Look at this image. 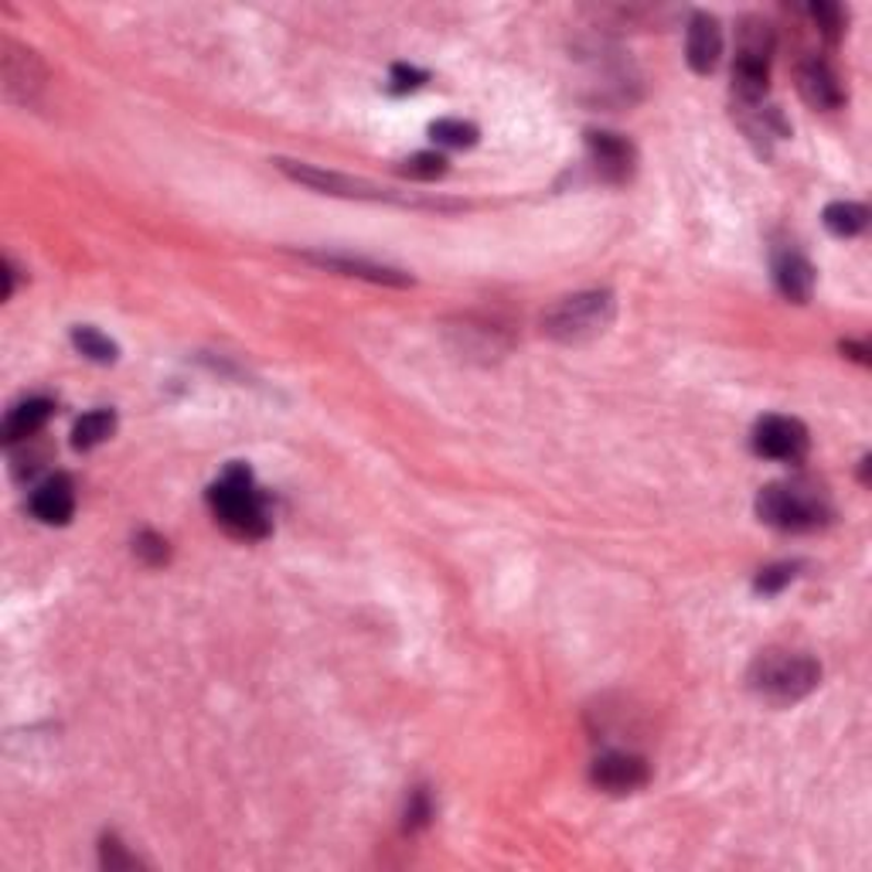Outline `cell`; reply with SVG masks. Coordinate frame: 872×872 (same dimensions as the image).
<instances>
[{"label": "cell", "instance_id": "obj_9", "mask_svg": "<svg viewBox=\"0 0 872 872\" xmlns=\"http://www.w3.org/2000/svg\"><path fill=\"white\" fill-rule=\"evenodd\" d=\"M279 171H287L294 181L300 184H310V188H321L328 195H345V198H382L379 188H371L365 181H355V177H345V174H334V171H318L310 164H297V161H279Z\"/></svg>", "mask_w": 872, "mask_h": 872}, {"label": "cell", "instance_id": "obj_14", "mask_svg": "<svg viewBox=\"0 0 872 872\" xmlns=\"http://www.w3.org/2000/svg\"><path fill=\"white\" fill-rule=\"evenodd\" d=\"M767 76H770V58L757 55H736L733 69V89L743 103H760L767 92Z\"/></svg>", "mask_w": 872, "mask_h": 872}, {"label": "cell", "instance_id": "obj_6", "mask_svg": "<svg viewBox=\"0 0 872 872\" xmlns=\"http://www.w3.org/2000/svg\"><path fill=\"white\" fill-rule=\"evenodd\" d=\"M586 147H589V161H594V168H597V174L604 181L624 184L634 174L638 153H634L631 140H624L620 134L594 130V134L586 137Z\"/></svg>", "mask_w": 872, "mask_h": 872}, {"label": "cell", "instance_id": "obj_2", "mask_svg": "<svg viewBox=\"0 0 872 872\" xmlns=\"http://www.w3.org/2000/svg\"><path fill=\"white\" fill-rule=\"evenodd\" d=\"M757 515L781 532H812L831 518V502L815 481H784L760 491Z\"/></svg>", "mask_w": 872, "mask_h": 872}, {"label": "cell", "instance_id": "obj_8", "mask_svg": "<svg viewBox=\"0 0 872 872\" xmlns=\"http://www.w3.org/2000/svg\"><path fill=\"white\" fill-rule=\"evenodd\" d=\"M76 512V491L66 474L45 478L35 491H31V515L45 525H66Z\"/></svg>", "mask_w": 872, "mask_h": 872}, {"label": "cell", "instance_id": "obj_1", "mask_svg": "<svg viewBox=\"0 0 872 872\" xmlns=\"http://www.w3.org/2000/svg\"><path fill=\"white\" fill-rule=\"evenodd\" d=\"M208 505L215 512V521L236 539H263L269 532L266 505L242 463L229 467V471L208 487Z\"/></svg>", "mask_w": 872, "mask_h": 872}, {"label": "cell", "instance_id": "obj_11", "mask_svg": "<svg viewBox=\"0 0 872 872\" xmlns=\"http://www.w3.org/2000/svg\"><path fill=\"white\" fill-rule=\"evenodd\" d=\"M798 85H801V96L812 103L815 110H838V106H842V100H846L842 85H838V76L822 58L804 61L801 72H798Z\"/></svg>", "mask_w": 872, "mask_h": 872}, {"label": "cell", "instance_id": "obj_25", "mask_svg": "<svg viewBox=\"0 0 872 872\" xmlns=\"http://www.w3.org/2000/svg\"><path fill=\"white\" fill-rule=\"evenodd\" d=\"M423 79H426V72L410 69V66H395V69H392V89H395V92H410V89H416Z\"/></svg>", "mask_w": 872, "mask_h": 872}, {"label": "cell", "instance_id": "obj_22", "mask_svg": "<svg viewBox=\"0 0 872 872\" xmlns=\"http://www.w3.org/2000/svg\"><path fill=\"white\" fill-rule=\"evenodd\" d=\"M798 566L794 563H781V566H767L760 576H757V589L760 594H777V589H784L791 580H794Z\"/></svg>", "mask_w": 872, "mask_h": 872}, {"label": "cell", "instance_id": "obj_5", "mask_svg": "<svg viewBox=\"0 0 872 872\" xmlns=\"http://www.w3.org/2000/svg\"><path fill=\"white\" fill-rule=\"evenodd\" d=\"M754 450L770 460L798 463L807 454V429L791 416H764L754 429Z\"/></svg>", "mask_w": 872, "mask_h": 872}, {"label": "cell", "instance_id": "obj_13", "mask_svg": "<svg viewBox=\"0 0 872 872\" xmlns=\"http://www.w3.org/2000/svg\"><path fill=\"white\" fill-rule=\"evenodd\" d=\"M51 402L48 399H27L21 406H14L4 420V444H18V440H27V436H35L48 416H51Z\"/></svg>", "mask_w": 872, "mask_h": 872}, {"label": "cell", "instance_id": "obj_10", "mask_svg": "<svg viewBox=\"0 0 872 872\" xmlns=\"http://www.w3.org/2000/svg\"><path fill=\"white\" fill-rule=\"evenodd\" d=\"M685 51H689V66L696 72H712L720 66L723 55V27L712 14H696L689 21V42H685Z\"/></svg>", "mask_w": 872, "mask_h": 872}, {"label": "cell", "instance_id": "obj_17", "mask_svg": "<svg viewBox=\"0 0 872 872\" xmlns=\"http://www.w3.org/2000/svg\"><path fill=\"white\" fill-rule=\"evenodd\" d=\"M869 222V211L856 202H835L825 208V226L831 236L838 239H849V236H859Z\"/></svg>", "mask_w": 872, "mask_h": 872}, {"label": "cell", "instance_id": "obj_24", "mask_svg": "<svg viewBox=\"0 0 872 872\" xmlns=\"http://www.w3.org/2000/svg\"><path fill=\"white\" fill-rule=\"evenodd\" d=\"M433 815V807H429V798L426 791H413L410 798V807H406V828H423Z\"/></svg>", "mask_w": 872, "mask_h": 872}, {"label": "cell", "instance_id": "obj_16", "mask_svg": "<svg viewBox=\"0 0 872 872\" xmlns=\"http://www.w3.org/2000/svg\"><path fill=\"white\" fill-rule=\"evenodd\" d=\"M116 429V416L110 410H92L85 413L76 429H72V447L76 450H92V447H100L103 440H110Z\"/></svg>", "mask_w": 872, "mask_h": 872}, {"label": "cell", "instance_id": "obj_4", "mask_svg": "<svg viewBox=\"0 0 872 872\" xmlns=\"http://www.w3.org/2000/svg\"><path fill=\"white\" fill-rule=\"evenodd\" d=\"M613 321V297L604 290H589L559 300L555 307L546 310L542 331L563 345H583V341L600 337Z\"/></svg>", "mask_w": 872, "mask_h": 872}, {"label": "cell", "instance_id": "obj_3", "mask_svg": "<svg viewBox=\"0 0 872 872\" xmlns=\"http://www.w3.org/2000/svg\"><path fill=\"white\" fill-rule=\"evenodd\" d=\"M822 681V668L815 658L794 651H764L750 668V689L773 702V705H791L815 692Z\"/></svg>", "mask_w": 872, "mask_h": 872}, {"label": "cell", "instance_id": "obj_20", "mask_svg": "<svg viewBox=\"0 0 872 872\" xmlns=\"http://www.w3.org/2000/svg\"><path fill=\"white\" fill-rule=\"evenodd\" d=\"M406 177H416V181H436V177H444L447 174V158L444 153H413L410 161H402L399 168Z\"/></svg>", "mask_w": 872, "mask_h": 872}, {"label": "cell", "instance_id": "obj_19", "mask_svg": "<svg viewBox=\"0 0 872 872\" xmlns=\"http://www.w3.org/2000/svg\"><path fill=\"white\" fill-rule=\"evenodd\" d=\"M433 140L444 144V147H474L478 144V127L463 119H436L429 127Z\"/></svg>", "mask_w": 872, "mask_h": 872}, {"label": "cell", "instance_id": "obj_21", "mask_svg": "<svg viewBox=\"0 0 872 872\" xmlns=\"http://www.w3.org/2000/svg\"><path fill=\"white\" fill-rule=\"evenodd\" d=\"M807 14H812V21L822 27V35L828 42H835L838 35H842V11H838L835 4H812V8H807Z\"/></svg>", "mask_w": 872, "mask_h": 872}, {"label": "cell", "instance_id": "obj_15", "mask_svg": "<svg viewBox=\"0 0 872 872\" xmlns=\"http://www.w3.org/2000/svg\"><path fill=\"white\" fill-rule=\"evenodd\" d=\"M314 263L328 266V269H337L345 276H362V279H371V284H392V287H406L410 276L399 273V269H389V266H379V263H368V260H352V256H314Z\"/></svg>", "mask_w": 872, "mask_h": 872}, {"label": "cell", "instance_id": "obj_7", "mask_svg": "<svg viewBox=\"0 0 872 872\" xmlns=\"http://www.w3.org/2000/svg\"><path fill=\"white\" fill-rule=\"evenodd\" d=\"M594 784L607 794H634L647 784V764L638 754L610 750L594 760Z\"/></svg>", "mask_w": 872, "mask_h": 872}, {"label": "cell", "instance_id": "obj_18", "mask_svg": "<svg viewBox=\"0 0 872 872\" xmlns=\"http://www.w3.org/2000/svg\"><path fill=\"white\" fill-rule=\"evenodd\" d=\"M72 341H76V348L85 358H92V362H100V365L116 362V345H113L106 334H100L96 328H76L72 331Z\"/></svg>", "mask_w": 872, "mask_h": 872}, {"label": "cell", "instance_id": "obj_23", "mask_svg": "<svg viewBox=\"0 0 872 872\" xmlns=\"http://www.w3.org/2000/svg\"><path fill=\"white\" fill-rule=\"evenodd\" d=\"M137 555L147 559L150 566H161L164 559H168V542H164L161 536H153V532H144V536L137 539Z\"/></svg>", "mask_w": 872, "mask_h": 872}, {"label": "cell", "instance_id": "obj_12", "mask_svg": "<svg viewBox=\"0 0 872 872\" xmlns=\"http://www.w3.org/2000/svg\"><path fill=\"white\" fill-rule=\"evenodd\" d=\"M773 279H777V290H781L788 300L804 303L815 290V266L807 263L801 253H781L773 263Z\"/></svg>", "mask_w": 872, "mask_h": 872}]
</instances>
